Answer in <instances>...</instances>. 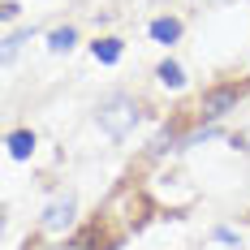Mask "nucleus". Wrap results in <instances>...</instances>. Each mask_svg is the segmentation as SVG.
Here are the masks:
<instances>
[{
    "instance_id": "obj_1",
    "label": "nucleus",
    "mask_w": 250,
    "mask_h": 250,
    "mask_svg": "<svg viewBox=\"0 0 250 250\" xmlns=\"http://www.w3.org/2000/svg\"><path fill=\"white\" fill-rule=\"evenodd\" d=\"M138 104L129 100V95H112V100H104L100 104V112H95V121H100V129L108 134V138H129L134 134V125H138Z\"/></svg>"
},
{
    "instance_id": "obj_2",
    "label": "nucleus",
    "mask_w": 250,
    "mask_h": 250,
    "mask_svg": "<svg viewBox=\"0 0 250 250\" xmlns=\"http://www.w3.org/2000/svg\"><path fill=\"white\" fill-rule=\"evenodd\" d=\"M237 100H242V86H216V91H207L199 100V117L203 121H220Z\"/></svg>"
},
{
    "instance_id": "obj_3",
    "label": "nucleus",
    "mask_w": 250,
    "mask_h": 250,
    "mask_svg": "<svg viewBox=\"0 0 250 250\" xmlns=\"http://www.w3.org/2000/svg\"><path fill=\"white\" fill-rule=\"evenodd\" d=\"M74 211H78V199L74 194H61L43 207V233H65L74 225Z\"/></svg>"
},
{
    "instance_id": "obj_4",
    "label": "nucleus",
    "mask_w": 250,
    "mask_h": 250,
    "mask_svg": "<svg viewBox=\"0 0 250 250\" xmlns=\"http://www.w3.org/2000/svg\"><path fill=\"white\" fill-rule=\"evenodd\" d=\"M151 39H155V43H177V39H181V22H177V18H155V22H151Z\"/></svg>"
},
{
    "instance_id": "obj_5",
    "label": "nucleus",
    "mask_w": 250,
    "mask_h": 250,
    "mask_svg": "<svg viewBox=\"0 0 250 250\" xmlns=\"http://www.w3.org/2000/svg\"><path fill=\"white\" fill-rule=\"evenodd\" d=\"M30 151H35V134L30 129H13L9 134V155L13 160H30Z\"/></svg>"
},
{
    "instance_id": "obj_6",
    "label": "nucleus",
    "mask_w": 250,
    "mask_h": 250,
    "mask_svg": "<svg viewBox=\"0 0 250 250\" xmlns=\"http://www.w3.org/2000/svg\"><path fill=\"white\" fill-rule=\"evenodd\" d=\"M91 52H95L100 65H117V61H121V39H95Z\"/></svg>"
},
{
    "instance_id": "obj_7",
    "label": "nucleus",
    "mask_w": 250,
    "mask_h": 250,
    "mask_svg": "<svg viewBox=\"0 0 250 250\" xmlns=\"http://www.w3.org/2000/svg\"><path fill=\"white\" fill-rule=\"evenodd\" d=\"M155 78H160V82H164L168 91H181V86H186V69H181L177 61H164V65L155 69Z\"/></svg>"
},
{
    "instance_id": "obj_8",
    "label": "nucleus",
    "mask_w": 250,
    "mask_h": 250,
    "mask_svg": "<svg viewBox=\"0 0 250 250\" xmlns=\"http://www.w3.org/2000/svg\"><path fill=\"white\" fill-rule=\"evenodd\" d=\"M74 43H78V30H74V26H61V30H52V35H48V48L52 52H69Z\"/></svg>"
},
{
    "instance_id": "obj_9",
    "label": "nucleus",
    "mask_w": 250,
    "mask_h": 250,
    "mask_svg": "<svg viewBox=\"0 0 250 250\" xmlns=\"http://www.w3.org/2000/svg\"><path fill=\"white\" fill-rule=\"evenodd\" d=\"M233 147H242V151H250V125H246V129H242V134H237V138H233Z\"/></svg>"
},
{
    "instance_id": "obj_10",
    "label": "nucleus",
    "mask_w": 250,
    "mask_h": 250,
    "mask_svg": "<svg viewBox=\"0 0 250 250\" xmlns=\"http://www.w3.org/2000/svg\"><path fill=\"white\" fill-rule=\"evenodd\" d=\"M65 250H86V246H65Z\"/></svg>"
}]
</instances>
